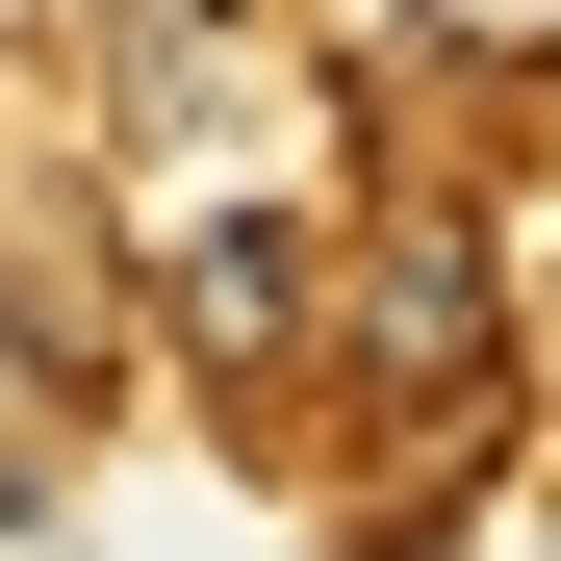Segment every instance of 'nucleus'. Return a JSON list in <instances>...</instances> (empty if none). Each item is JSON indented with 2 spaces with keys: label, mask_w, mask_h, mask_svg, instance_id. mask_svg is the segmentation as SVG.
<instances>
[{
  "label": "nucleus",
  "mask_w": 561,
  "mask_h": 561,
  "mask_svg": "<svg viewBox=\"0 0 561 561\" xmlns=\"http://www.w3.org/2000/svg\"><path fill=\"white\" fill-rule=\"evenodd\" d=\"M357 357H383V434H485L511 409V280L459 205H383V255H357Z\"/></svg>",
  "instance_id": "nucleus-1"
},
{
  "label": "nucleus",
  "mask_w": 561,
  "mask_h": 561,
  "mask_svg": "<svg viewBox=\"0 0 561 561\" xmlns=\"http://www.w3.org/2000/svg\"><path fill=\"white\" fill-rule=\"evenodd\" d=\"M153 307H179L205 383H280V357L332 332V230H307V205H179V230H153Z\"/></svg>",
  "instance_id": "nucleus-2"
},
{
  "label": "nucleus",
  "mask_w": 561,
  "mask_h": 561,
  "mask_svg": "<svg viewBox=\"0 0 561 561\" xmlns=\"http://www.w3.org/2000/svg\"><path fill=\"white\" fill-rule=\"evenodd\" d=\"M0 561H77V536H51V459H26V434H0Z\"/></svg>",
  "instance_id": "nucleus-3"
}]
</instances>
